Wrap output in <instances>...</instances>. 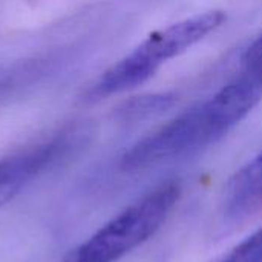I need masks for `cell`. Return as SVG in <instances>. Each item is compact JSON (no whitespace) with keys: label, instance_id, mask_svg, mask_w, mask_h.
<instances>
[{"label":"cell","instance_id":"obj_4","mask_svg":"<svg viewBox=\"0 0 262 262\" xmlns=\"http://www.w3.org/2000/svg\"><path fill=\"white\" fill-rule=\"evenodd\" d=\"M224 20L226 14L223 11L196 14L152 32L143 43H140V48L146 52L147 58L160 68L161 63L183 54L206 35L218 29Z\"/></svg>","mask_w":262,"mask_h":262},{"label":"cell","instance_id":"obj_5","mask_svg":"<svg viewBox=\"0 0 262 262\" xmlns=\"http://www.w3.org/2000/svg\"><path fill=\"white\" fill-rule=\"evenodd\" d=\"M224 204L230 216H243L261 207L262 150L230 178Z\"/></svg>","mask_w":262,"mask_h":262},{"label":"cell","instance_id":"obj_6","mask_svg":"<svg viewBox=\"0 0 262 262\" xmlns=\"http://www.w3.org/2000/svg\"><path fill=\"white\" fill-rule=\"evenodd\" d=\"M172 103H173V97L169 94L137 97L124 104V107L121 109V114L124 115V118L138 120V118L150 117L154 114H160L169 109Z\"/></svg>","mask_w":262,"mask_h":262},{"label":"cell","instance_id":"obj_7","mask_svg":"<svg viewBox=\"0 0 262 262\" xmlns=\"http://www.w3.org/2000/svg\"><path fill=\"white\" fill-rule=\"evenodd\" d=\"M220 262H262V229L246 238Z\"/></svg>","mask_w":262,"mask_h":262},{"label":"cell","instance_id":"obj_1","mask_svg":"<svg viewBox=\"0 0 262 262\" xmlns=\"http://www.w3.org/2000/svg\"><path fill=\"white\" fill-rule=\"evenodd\" d=\"M262 81L241 72L210 100L186 111L135 143L121 160L124 170H140L193 155L221 140L258 104Z\"/></svg>","mask_w":262,"mask_h":262},{"label":"cell","instance_id":"obj_8","mask_svg":"<svg viewBox=\"0 0 262 262\" xmlns=\"http://www.w3.org/2000/svg\"><path fill=\"white\" fill-rule=\"evenodd\" d=\"M243 72L262 81V34L244 52Z\"/></svg>","mask_w":262,"mask_h":262},{"label":"cell","instance_id":"obj_2","mask_svg":"<svg viewBox=\"0 0 262 262\" xmlns=\"http://www.w3.org/2000/svg\"><path fill=\"white\" fill-rule=\"evenodd\" d=\"M181 196L177 181H166L104 224L68 262H117L152 238Z\"/></svg>","mask_w":262,"mask_h":262},{"label":"cell","instance_id":"obj_3","mask_svg":"<svg viewBox=\"0 0 262 262\" xmlns=\"http://www.w3.org/2000/svg\"><path fill=\"white\" fill-rule=\"evenodd\" d=\"M74 146L71 134H61L49 141L28 147L0 160V209L11 203L23 187L49 166L68 155Z\"/></svg>","mask_w":262,"mask_h":262}]
</instances>
